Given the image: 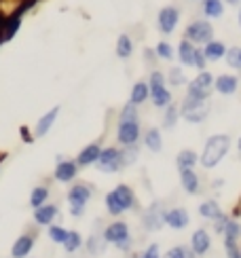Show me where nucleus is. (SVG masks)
I'll use <instances>...</instances> for the list:
<instances>
[{
    "instance_id": "nucleus-1",
    "label": "nucleus",
    "mask_w": 241,
    "mask_h": 258,
    "mask_svg": "<svg viewBox=\"0 0 241 258\" xmlns=\"http://www.w3.org/2000/svg\"><path fill=\"white\" fill-rule=\"evenodd\" d=\"M228 148H231V138H228L226 134H216V136H212V138L205 142L203 153H201V157H199L201 165H203L205 169L216 167V165L226 157Z\"/></svg>"
},
{
    "instance_id": "nucleus-2",
    "label": "nucleus",
    "mask_w": 241,
    "mask_h": 258,
    "mask_svg": "<svg viewBox=\"0 0 241 258\" xmlns=\"http://www.w3.org/2000/svg\"><path fill=\"white\" fill-rule=\"evenodd\" d=\"M180 116L189 123H203L207 116H210V104H207V100L186 95L180 106Z\"/></svg>"
},
{
    "instance_id": "nucleus-3",
    "label": "nucleus",
    "mask_w": 241,
    "mask_h": 258,
    "mask_svg": "<svg viewBox=\"0 0 241 258\" xmlns=\"http://www.w3.org/2000/svg\"><path fill=\"white\" fill-rule=\"evenodd\" d=\"M184 38L191 40L193 45H205L214 38V26L207 19H195L184 30Z\"/></svg>"
},
{
    "instance_id": "nucleus-4",
    "label": "nucleus",
    "mask_w": 241,
    "mask_h": 258,
    "mask_svg": "<svg viewBox=\"0 0 241 258\" xmlns=\"http://www.w3.org/2000/svg\"><path fill=\"white\" fill-rule=\"evenodd\" d=\"M212 91H214V77H212V72L199 70V74H197V77L189 83L186 95H191V98H199V100H207Z\"/></svg>"
},
{
    "instance_id": "nucleus-5",
    "label": "nucleus",
    "mask_w": 241,
    "mask_h": 258,
    "mask_svg": "<svg viewBox=\"0 0 241 258\" xmlns=\"http://www.w3.org/2000/svg\"><path fill=\"white\" fill-rule=\"evenodd\" d=\"M104 239L108 243H114L120 252H127L131 245V237H129V227L125 222H112L110 227L104 231Z\"/></svg>"
},
{
    "instance_id": "nucleus-6",
    "label": "nucleus",
    "mask_w": 241,
    "mask_h": 258,
    "mask_svg": "<svg viewBox=\"0 0 241 258\" xmlns=\"http://www.w3.org/2000/svg\"><path fill=\"white\" fill-rule=\"evenodd\" d=\"M91 199V188L87 184H74L68 190V203H70V214L72 216H83L87 201Z\"/></svg>"
},
{
    "instance_id": "nucleus-7",
    "label": "nucleus",
    "mask_w": 241,
    "mask_h": 258,
    "mask_svg": "<svg viewBox=\"0 0 241 258\" xmlns=\"http://www.w3.org/2000/svg\"><path fill=\"white\" fill-rule=\"evenodd\" d=\"M97 169L104 171V174H116L123 167V161H120V150L118 148H102L100 157H97Z\"/></svg>"
},
{
    "instance_id": "nucleus-8",
    "label": "nucleus",
    "mask_w": 241,
    "mask_h": 258,
    "mask_svg": "<svg viewBox=\"0 0 241 258\" xmlns=\"http://www.w3.org/2000/svg\"><path fill=\"white\" fill-rule=\"evenodd\" d=\"M180 24V9L178 7H163L157 15V28L163 32V34H171V32H176Z\"/></svg>"
},
{
    "instance_id": "nucleus-9",
    "label": "nucleus",
    "mask_w": 241,
    "mask_h": 258,
    "mask_svg": "<svg viewBox=\"0 0 241 258\" xmlns=\"http://www.w3.org/2000/svg\"><path fill=\"white\" fill-rule=\"evenodd\" d=\"M116 140L123 146L138 144V140H140V123L138 121H118Z\"/></svg>"
},
{
    "instance_id": "nucleus-10",
    "label": "nucleus",
    "mask_w": 241,
    "mask_h": 258,
    "mask_svg": "<svg viewBox=\"0 0 241 258\" xmlns=\"http://www.w3.org/2000/svg\"><path fill=\"white\" fill-rule=\"evenodd\" d=\"M144 224L148 231H159L163 224H165V212H163L159 203H152L148 208V212L144 214Z\"/></svg>"
},
{
    "instance_id": "nucleus-11",
    "label": "nucleus",
    "mask_w": 241,
    "mask_h": 258,
    "mask_svg": "<svg viewBox=\"0 0 241 258\" xmlns=\"http://www.w3.org/2000/svg\"><path fill=\"white\" fill-rule=\"evenodd\" d=\"M210 245H212V239H210V233L205 229H199L193 233L191 237V250L195 252V256H205L210 252Z\"/></svg>"
},
{
    "instance_id": "nucleus-12",
    "label": "nucleus",
    "mask_w": 241,
    "mask_h": 258,
    "mask_svg": "<svg viewBox=\"0 0 241 258\" xmlns=\"http://www.w3.org/2000/svg\"><path fill=\"white\" fill-rule=\"evenodd\" d=\"M189 212H186L184 208H173L169 212H165V224L176 231H182L184 227H189Z\"/></svg>"
},
{
    "instance_id": "nucleus-13",
    "label": "nucleus",
    "mask_w": 241,
    "mask_h": 258,
    "mask_svg": "<svg viewBox=\"0 0 241 258\" xmlns=\"http://www.w3.org/2000/svg\"><path fill=\"white\" fill-rule=\"evenodd\" d=\"M214 89L222 95H233L239 89V79L235 74H220L218 79H214Z\"/></svg>"
},
{
    "instance_id": "nucleus-14",
    "label": "nucleus",
    "mask_w": 241,
    "mask_h": 258,
    "mask_svg": "<svg viewBox=\"0 0 241 258\" xmlns=\"http://www.w3.org/2000/svg\"><path fill=\"white\" fill-rule=\"evenodd\" d=\"M112 195H114V199L118 201V206H120V210L123 212H127V210H131L136 206V195H134V190H131L129 186H125V184H118L114 190H112Z\"/></svg>"
},
{
    "instance_id": "nucleus-15",
    "label": "nucleus",
    "mask_w": 241,
    "mask_h": 258,
    "mask_svg": "<svg viewBox=\"0 0 241 258\" xmlns=\"http://www.w3.org/2000/svg\"><path fill=\"white\" fill-rule=\"evenodd\" d=\"M203 55L207 61H220L224 55H226V45L220 40H210V42H205L203 45Z\"/></svg>"
},
{
    "instance_id": "nucleus-16",
    "label": "nucleus",
    "mask_w": 241,
    "mask_h": 258,
    "mask_svg": "<svg viewBox=\"0 0 241 258\" xmlns=\"http://www.w3.org/2000/svg\"><path fill=\"white\" fill-rule=\"evenodd\" d=\"M76 171H79V163L76 161H59L55 167V180L70 182L76 178Z\"/></svg>"
},
{
    "instance_id": "nucleus-17",
    "label": "nucleus",
    "mask_w": 241,
    "mask_h": 258,
    "mask_svg": "<svg viewBox=\"0 0 241 258\" xmlns=\"http://www.w3.org/2000/svg\"><path fill=\"white\" fill-rule=\"evenodd\" d=\"M150 100L157 108H167L171 104V91L165 87V85H157V87H150Z\"/></svg>"
},
{
    "instance_id": "nucleus-18",
    "label": "nucleus",
    "mask_w": 241,
    "mask_h": 258,
    "mask_svg": "<svg viewBox=\"0 0 241 258\" xmlns=\"http://www.w3.org/2000/svg\"><path fill=\"white\" fill-rule=\"evenodd\" d=\"M180 182H182V188L189 192V195H197V192L201 190L199 176L195 174V169H182L180 171Z\"/></svg>"
},
{
    "instance_id": "nucleus-19",
    "label": "nucleus",
    "mask_w": 241,
    "mask_h": 258,
    "mask_svg": "<svg viewBox=\"0 0 241 258\" xmlns=\"http://www.w3.org/2000/svg\"><path fill=\"white\" fill-rule=\"evenodd\" d=\"M32 248H34V237L32 235H21L19 239H15L11 254H13V258H26L32 252Z\"/></svg>"
},
{
    "instance_id": "nucleus-20",
    "label": "nucleus",
    "mask_w": 241,
    "mask_h": 258,
    "mask_svg": "<svg viewBox=\"0 0 241 258\" xmlns=\"http://www.w3.org/2000/svg\"><path fill=\"white\" fill-rule=\"evenodd\" d=\"M57 212L59 210L55 206H51V203H42V206L36 208V212H34V220L45 227V224H51L53 220L57 218Z\"/></svg>"
},
{
    "instance_id": "nucleus-21",
    "label": "nucleus",
    "mask_w": 241,
    "mask_h": 258,
    "mask_svg": "<svg viewBox=\"0 0 241 258\" xmlns=\"http://www.w3.org/2000/svg\"><path fill=\"white\" fill-rule=\"evenodd\" d=\"M100 153H102L100 144L85 146L81 153H79V157H76V163H79V165H93L95 161H97V157H100Z\"/></svg>"
},
{
    "instance_id": "nucleus-22",
    "label": "nucleus",
    "mask_w": 241,
    "mask_h": 258,
    "mask_svg": "<svg viewBox=\"0 0 241 258\" xmlns=\"http://www.w3.org/2000/svg\"><path fill=\"white\" fill-rule=\"evenodd\" d=\"M57 114H59V106H55V108H51L45 116H40V121L36 123V136H47L49 129L55 125L57 121Z\"/></svg>"
},
{
    "instance_id": "nucleus-23",
    "label": "nucleus",
    "mask_w": 241,
    "mask_h": 258,
    "mask_svg": "<svg viewBox=\"0 0 241 258\" xmlns=\"http://www.w3.org/2000/svg\"><path fill=\"white\" fill-rule=\"evenodd\" d=\"M148 98H150V87H148V83L138 81L134 87H131L129 102H131V104H136V106H140V104H144Z\"/></svg>"
},
{
    "instance_id": "nucleus-24",
    "label": "nucleus",
    "mask_w": 241,
    "mask_h": 258,
    "mask_svg": "<svg viewBox=\"0 0 241 258\" xmlns=\"http://www.w3.org/2000/svg\"><path fill=\"white\" fill-rule=\"evenodd\" d=\"M201 11L207 19H218L224 13V0H203Z\"/></svg>"
},
{
    "instance_id": "nucleus-25",
    "label": "nucleus",
    "mask_w": 241,
    "mask_h": 258,
    "mask_svg": "<svg viewBox=\"0 0 241 258\" xmlns=\"http://www.w3.org/2000/svg\"><path fill=\"white\" fill-rule=\"evenodd\" d=\"M195 49H197V47L193 45L191 40H186V38L180 40V45H178V59H180L182 66H193Z\"/></svg>"
},
{
    "instance_id": "nucleus-26",
    "label": "nucleus",
    "mask_w": 241,
    "mask_h": 258,
    "mask_svg": "<svg viewBox=\"0 0 241 258\" xmlns=\"http://www.w3.org/2000/svg\"><path fill=\"white\" fill-rule=\"evenodd\" d=\"M144 144H146V148L150 150V153H161L163 150V138H161V132L157 127L148 129V132L144 134Z\"/></svg>"
},
{
    "instance_id": "nucleus-27",
    "label": "nucleus",
    "mask_w": 241,
    "mask_h": 258,
    "mask_svg": "<svg viewBox=\"0 0 241 258\" xmlns=\"http://www.w3.org/2000/svg\"><path fill=\"white\" fill-rule=\"evenodd\" d=\"M199 214H201V218H205V220H218L222 216V210H220V206H218L216 201H203L199 206Z\"/></svg>"
},
{
    "instance_id": "nucleus-28",
    "label": "nucleus",
    "mask_w": 241,
    "mask_h": 258,
    "mask_svg": "<svg viewBox=\"0 0 241 258\" xmlns=\"http://www.w3.org/2000/svg\"><path fill=\"white\" fill-rule=\"evenodd\" d=\"M134 53V40L129 38V34H120L116 40V55L120 59H129Z\"/></svg>"
},
{
    "instance_id": "nucleus-29",
    "label": "nucleus",
    "mask_w": 241,
    "mask_h": 258,
    "mask_svg": "<svg viewBox=\"0 0 241 258\" xmlns=\"http://www.w3.org/2000/svg\"><path fill=\"white\" fill-rule=\"evenodd\" d=\"M197 161H199V157H197L195 150H182V153L178 155L176 163H178V169H193L197 165Z\"/></svg>"
},
{
    "instance_id": "nucleus-30",
    "label": "nucleus",
    "mask_w": 241,
    "mask_h": 258,
    "mask_svg": "<svg viewBox=\"0 0 241 258\" xmlns=\"http://www.w3.org/2000/svg\"><path fill=\"white\" fill-rule=\"evenodd\" d=\"M167 83L171 85V87H182V85H186L189 81H186V74H184V70L180 68V66H173V68H169V72H167Z\"/></svg>"
},
{
    "instance_id": "nucleus-31",
    "label": "nucleus",
    "mask_w": 241,
    "mask_h": 258,
    "mask_svg": "<svg viewBox=\"0 0 241 258\" xmlns=\"http://www.w3.org/2000/svg\"><path fill=\"white\" fill-rule=\"evenodd\" d=\"M178 116H180V108L171 102L167 108H165V116H163V127H165V129H171L173 125L178 123Z\"/></svg>"
},
{
    "instance_id": "nucleus-32",
    "label": "nucleus",
    "mask_w": 241,
    "mask_h": 258,
    "mask_svg": "<svg viewBox=\"0 0 241 258\" xmlns=\"http://www.w3.org/2000/svg\"><path fill=\"white\" fill-rule=\"evenodd\" d=\"M83 245V239H81V235L76 233V231H68V235H66V239H64V248L66 252H76Z\"/></svg>"
},
{
    "instance_id": "nucleus-33",
    "label": "nucleus",
    "mask_w": 241,
    "mask_h": 258,
    "mask_svg": "<svg viewBox=\"0 0 241 258\" xmlns=\"http://www.w3.org/2000/svg\"><path fill=\"white\" fill-rule=\"evenodd\" d=\"M47 199H49V190H47L45 186H38V188L32 190V195H30V206L36 210V208H40Z\"/></svg>"
},
{
    "instance_id": "nucleus-34",
    "label": "nucleus",
    "mask_w": 241,
    "mask_h": 258,
    "mask_svg": "<svg viewBox=\"0 0 241 258\" xmlns=\"http://www.w3.org/2000/svg\"><path fill=\"white\" fill-rule=\"evenodd\" d=\"M138 153H140V148L136 144H127L123 150H120V161H123V167L134 163V161L138 159Z\"/></svg>"
},
{
    "instance_id": "nucleus-35",
    "label": "nucleus",
    "mask_w": 241,
    "mask_h": 258,
    "mask_svg": "<svg viewBox=\"0 0 241 258\" xmlns=\"http://www.w3.org/2000/svg\"><path fill=\"white\" fill-rule=\"evenodd\" d=\"M222 233H224V239H239L241 237V224L235 220H226Z\"/></svg>"
},
{
    "instance_id": "nucleus-36",
    "label": "nucleus",
    "mask_w": 241,
    "mask_h": 258,
    "mask_svg": "<svg viewBox=\"0 0 241 258\" xmlns=\"http://www.w3.org/2000/svg\"><path fill=\"white\" fill-rule=\"evenodd\" d=\"M155 55L161 57V59H165V61H171V59H173V47L169 45V42L161 40L159 45L155 47Z\"/></svg>"
},
{
    "instance_id": "nucleus-37",
    "label": "nucleus",
    "mask_w": 241,
    "mask_h": 258,
    "mask_svg": "<svg viewBox=\"0 0 241 258\" xmlns=\"http://www.w3.org/2000/svg\"><path fill=\"white\" fill-rule=\"evenodd\" d=\"M226 63L231 68H241V49L239 47H231V49H226Z\"/></svg>"
},
{
    "instance_id": "nucleus-38",
    "label": "nucleus",
    "mask_w": 241,
    "mask_h": 258,
    "mask_svg": "<svg viewBox=\"0 0 241 258\" xmlns=\"http://www.w3.org/2000/svg\"><path fill=\"white\" fill-rule=\"evenodd\" d=\"M106 239H104V235L102 237H97V235H93V237L89 239V243H87V248H89V252L91 254H102L104 250H106Z\"/></svg>"
},
{
    "instance_id": "nucleus-39",
    "label": "nucleus",
    "mask_w": 241,
    "mask_h": 258,
    "mask_svg": "<svg viewBox=\"0 0 241 258\" xmlns=\"http://www.w3.org/2000/svg\"><path fill=\"white\" fill-rule=\"evenodd\" d=\"M118 121H138V106L136 104H125L120 110V119Z\"/></svg>"
},
{
    "instance_id": "nucleus-40",
    "label": "nucleus",
    "mask_w": 241,
    "mask_h": 258,
    "mask_svg": "<svg viewBox=\"0 0 241 258\" xmlns=\"http://www.w3.org/2000/svg\"><path fill=\"white\" fill-rule=\"evenodd\" d=\"M165 258H195V252L189 250V248H184V245H178V248H171Z\"/></svg>"
},
{
    "instance_id": "nucleus-41",
    "label": "nucleus",
    "mask_w": 241,
    "mask_h": 258,
    "mask_svg": "<svg viewBox=\"0 0 241 258\" xmlns=\"http://www.w3.org/2000/svg\"><path fill=\"white\" fill-rule=\"evenodd\" d=\"M224 248L228 258H241V250L237 245V239H224Z\"/></svg>"
},
{
    "instance_id": "nucleus-42",
    "label": "nucleus",
    "mask_w": 241,
    "mask_h": 258,
    "mask_svg": "<svg viewBox=\"0 0 241 258\" xmlns=\"http://www.w3.org/2000/svg\"><path fill=\"white\" fill-rule=\"evenodd\" d=\"M106 208H108V212H110L112 216H118V214H123V210H120L118 201L114 199L112 192H108V195H106Z\"/></svg>"
},
{
    "instance_id": "nucleus-43",
    "label": "nucleus",
    "mask_w": 241,
    "mask_h": 258,
    "mask_svg": "<svg viewBox=\"0 0 241 258\" xmlns=\"http://www.w3.org/2000/svg\"><path fill=\"white\" fill-rule=\"evenodd\" d=\"M66 235H68V231L62 229V227H49V237H51V241H55V243H64Z\"/></svg>"
},
{
    "instance_id": "nucleus-44",
    "label": "nucleus",
    "mask_w": 241,
    "mask_h": 258,
    "mask_svg": "<svg viewBox=\"0 0 241 258\" xmlns=\"http://www.w3.org/2000/svg\"><path fill=\"white\" fill-rule=\"evenodd\" d=\"M207 66V59L203 55V49H195V59H193V68L197 70H205Z\"/></svg>"
},
{
    "instance_id": "nucleus-45",
    "label": "nucleus",
    "mask_w": 241,
    "mask_h": 258,
    "mask_svg": "<svg viewBox=\"0 0 241 258\" xmlns=\"http://www.w3.org/2000/svg\"><path fill=\"white\" fill-rule=\"evenodd\" d=\"M165 74L161 70H152L150 72V81H148V87H157V85H165Z\"/></svg>"
},
{
    "instance_id": "nucleus-46",
    "label": "nucleus",
    "mask_w": 241,
    "mask_h": 258,
    "mask_svg": "<svg viewBox=\"0 0 241 258\" xmlns=\"http://www.w3.org/2000/svg\"><path fill=\"white\" fill-rule=\"evenodd\" d=\"M140 258H161V256H159V243H152L150 248H148L144 254H142Z\"/></svg>"
},
{
    "instance_id": "nucleus-47",
    "label": "nucleus",
    "mask_w": 241,
    "mask_h": 258,
    "mask_svg": "<svg viewBox=\"0 0 241 258\" xmlns=\"http://www.w3.org/2000/svg\"><path fill=\"white\" fill-rule=\"evenodd\" d=\"M224 3H226V5H233V7H237V5L241 3V0H224Z\"/></svg>"
},
{
    "instance_id": "nucleus-48",
    "label": "nucleus",
    "mask_w": 241,
    "mask_h": 258,
    "mask_svg": "<svg viewBox=\"0 0 241 258\" xmlns=\"http://www.w3.org/2000/svg\"><path fill=\"white\" fill-rule=\"evenodd\" d=\"M239 26H241V7H239Z\"/></svg>"
},
{
    "instance_id": "nucleus-49",
    "label": "nucleus",
    "mask_w": 241,
    "mask_h": 258,
    "mask_svg": "<svg viewBox=\"0 0 241 258\" xmlns=\"http://www.w3.org/2000/svg\"><path fill=\"white\" fill-rule=\"evenodd\" d=\"M239 150H241V138H239Z\"/></svg>"
},
{
    "instance_id": "nucleus-50",
    "label": "nucleus",
    "mask_w": 241,
    "mask_h": 258,
    "mask_svg": "<svg viewBox=\"0 0 241 258\" xmlns=\"http://www.w3.org/2000/svg\"><path fill=\"white\" fill-rule=\"evenodd\" d=\"M239 250H241V248H239Z\"/></svg>"
}]
</instances>
